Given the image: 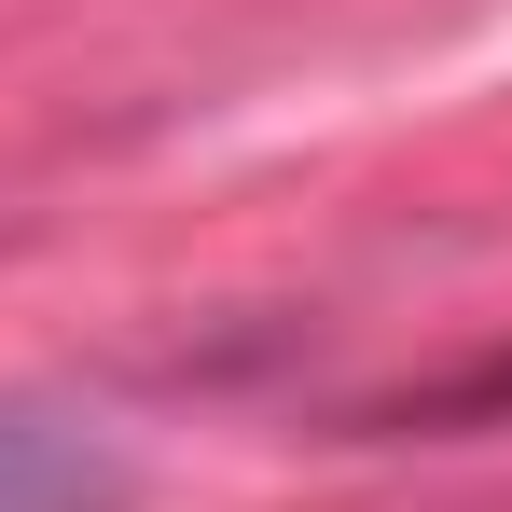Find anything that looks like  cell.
<instances>
[{"label":"cell","mask_w":512,"mask_h":512,"mask_svg":"<svg viewBox=\"0 0 512 512\" xmlns=\"http://www.w3.org/2000/svg\"><path fill=\"white\" fill-rule=\"evenodd\" d=\"M0 512H125L111 429L70 416V402H14L0 388Z\"/></svg>","instance_id":"cell-1"}]
</instances>
